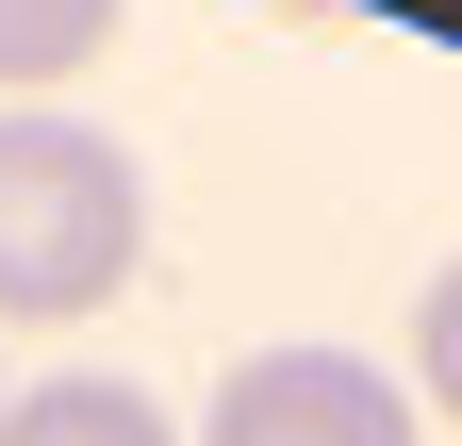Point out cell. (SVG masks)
Masks as SVG:
<instances>
[{
	"mask_svg": "<svg viewBox=\"0 0 462 446\" xmlns=\"http://www.w3.org/2000/svg\"><path fill=\"white\" fill-rule=\"evenodd\" d=\"M149 265V165L99 116H0V314L67 330Z\"/></svg>",
	"mask_w": 462,
	"mask_h": 446,
	"instance_id": "obj_1",
	"label": "cell"
},
{
	"mask_svg": "<svg viewBox=\"0 0 462 446\" xmlns=\"http://www.w3.org/2000/svg\"><path fill=\"white\" fill-rule=\"evenodd\" d=\"M199 446H413V397H396V364H364V348H248L215 380Z\"/></svg>",
	"mask_w": 462,
	"mask_h": 446,
	"instance_id": "obj_2",
	"label": "cell"
},
{
	"mask_svg": "<svg viewBox=\"0 0 462 446\" xmlns=\"http://www.w3.org/2000/svg\"><path fill=\"white\" fill-rule=\"evenodd\" d=\"M0 446H182V430H165V397H133V380H33V397L0 413Z\"/></svg>",
	"mask_w": 462,
	"mask_h": 446,
	"instance_id": "obj_3",
	"label": "cell"
},
{
	"mask_svg": "<svg viewBox=\"0 0 462 446\" xmlns=\"http://www.w3.org/2000/svg\"><path fill=\"white\" fill-rule=\"evenodd\" d=\"M116 33V0H0V83H67Z\"/></svg>",
	"mask_w": 462,
	"mask_h": 446,
	"instance_id": "obj_4",
	"label": "cell"
},
{
	"mask_svg": "<svg viewBox=\"0 0 462 446\" xmlns=\"http://www.w3.org/2000/svg\"><path fill=\"white\" fill-rule=\"evenodd\" d=\"M413 380L462 413V265H446V282H430V314H413Z\"/></svg>",
	"mask_w": 462,
	"mask_h": 446,
	"instance_id": "obj_5",
	"label": "cell"
}]
</instances>
